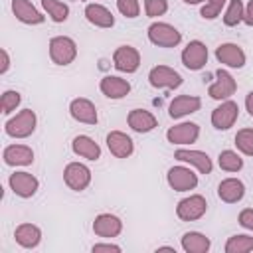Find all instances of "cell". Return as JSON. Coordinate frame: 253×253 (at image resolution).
<instances>
[{
    "mask_svg": "<svg viewBox=\"0 0 253 253\" xmlns=\"http://www.w3.org/2000/svg\"><path fill=\"white\" fill-rule=\"evenodd\" d=\"M36 113L32 109H24L20 111L16 117H12L10 121H6L4 125V132L12 138H28L34 130H36Z\"/></svg>",
    "mask_w": 253,
    "mask_h": 253,
    "instance_id": "1",
    "label": "cell"
},
{
    "mask_svg": "<svg viewBox=\"0 0 253 253\" xmlns=\"http://www.w3.org/2000/svg\"><path fill=\"white\" fill-rule=\"evenodd\" d=\"M49 57L55 65H69L77 57V43L69 36H55L49 40Z\"/></svg>",
    "mask_w": 253,
    "mask_h": 253,
    "instance_id": "2",
    "label": "cell"
},
{
    "mask_svg": "<svg viewBox=\"0 0 253 253\" xmlns=\"http://www.w3.org/2000/svg\"><path fill=\"white\" fill-rule=\"evenodd\" d=\"M148 40L158 47H176L182 42V34L166 22H154L148 26Z\"/></svg>",
    "mask_w": 253,
    "mask_h": 253,
    "instance_id": "3",
    "label": "cell"
},
{
    "mask_svg": "<svg viewBox=\"0 0 253 253\" xmlns=\"http://www.w3.org/2000/svg\"><path fill=\"white\" fill-rule=\"evenodd\" d=\"M148 83L154 89H178L182 85V75L168 65H154L148 73Z\"/></svg>",
    "mask_w": 253,
    "mask_h": 253,
    "instance_id": "4",
    "label": "cell"
},
{
    "mask_svg": "<svg viewBox=\"0 0 253 253\" xmlns=\"http://www.w3.org/2000/svg\"><path fill=\"white\" fill-rule=\"evenodd\" d=\"M208 210V202L204 196L200 194H194V196H188L184 200L178 202L176 206V215L182 219V221H196L200 219Z\"/></svg>",
    "mask_w": 253,
    "mask_h": 253,
    "instance_id": "5",
    "label": "cell"
},
{
    "mask_svg": "<svg viewBox=\"0 0 253 253\" xmlns=\"http://www.w3.org/2000/svg\"><path fill=\"white\" fill-rule=\"evenodd\" d=\"M166 182L174 192H188L198 186V176L192 168L186 166H172L166 174Z\"/></svg>",
    "mask_w": 253,
    "mask_h": 253,
    "instance_id": "6",
    "label": "cell"
},
{
    "mask_svg": "<svg viewBox=\"0 0 253 253\" xmlns=\"http://www.w3.org/2000/svg\"><path fill=\"white\" fill-rule=\"evenodd\" d=\"M63 180L73 192H83L91 184V170L81 162H69L63 170Z\"/></svg>",
    "mask_w": 253,
    "mask_h": 253,
    "instance_id": "7",
    "label": "cell"
},
{
    "mask_svg": "<svg viewBox=\"0 0 253 253\" xmlns=\"http://www.w3.org/2000/svg\"><path fill=\"white\" fill-rule=\"evenodd\" d=\"M182 63L190 71H198L208 63V47L200 40H192L184 49H182Z\"/></svg>",
    "mask_w": 253,
    "mask_h": 253,
    "instance_id": "8",
    "label": "cell"
},
{
    "mask_svg": "<svg viewBox=\"0 0 253 253\" xmlns=\"http://www.w3.org/2000/svg\"><path fill=\"white\" fill-rule=\"evenodd\" d=\"M235 91H237V83L231 77V73H227L225 69H217L215 71V81L208 87V95L215 101H225Z\"/></svg>",
    "mask_w": 253,
    "mask_h": 253,
    "instance_id": "9",
    "label": "cell"
},
{
    "mask_svg": "<svg viewBox=\"0 0 253 253\" xmlns=\"http://www.w3.org/2000/svg\"><path fill=\"white\" fill-rule=\"evenodd\" d=\"M237 117H239V107H237V103L225 99L219 107H215V109L211 111V125H213L217 130H227V128H231V126L235 125Z\"/></svg>",
    "mask_w": 253,
    "mask_h": 253,
    "instance_id": "10",
    "label": "cell"
},
{
    "mask_svg": "<svg viewBox=\"0 0 253 253\" xmlns=\"http://www.w3.org/2000/svg\"><path fill=\"white\" fill-rule=\"evenodd\" d=\"M113 65L115 69L123 73H134L140 67V53L132 45H121L113 53Z\"/></svg>",
    "mask_w": 253,
    "mask_h": 253,
    "instance_id": "11",
    "label": "cell"
},
{
    "mask_svg": "<svg viewBox=\"0 0 253 253\" xmlns=\"http://www.w3.org/2000/svg\"><path fill=\"white\" fill-rule=\"evenodd\" d=\"M8 184H10V190L20 198H32L40 188L38 178L34 174H30V172H14V174H10Z\"/></svg>",
    "mask_w": 253,
    "mask_h": 253,
    "instance_id": "12",
    "label": "cell"
},
{
    "mask_svg": "<svg viewBox=\"0 0 253 253\" xmlns=\"http://www.w3.org/2000/svg\"><path fill=\"white\" fill-rule=\"evenodd\" d=\"M200 136V126L196 123H180L166 130V138L172 144H192Z\"/></svg>",
    "mask_w": 253,
    "mask_h": 253,
    "instance_id": "13",
    "label": "cell"
},
{
    "mask_svg": "<svg viewBox=\"0 0 253 253\" xmlns=\"http://www.w3.org/2000/svg\"><path fill=\"white\" fill-rule=\"evenodd\" d=\"M215 59H217L221 65L239 69V67L245 65V51H243L237 43H221V45H217V49H215Z\"/></svg>",
    "mask_w": 253,
    "mask_h": 253,
    "instance_id": "14",
    "label": "cell"
},
{
    "mask_svg": "<svg viewBox=\"0 0 253 253\" xmlns=\"http://www.w3.org/2000/svg\"><path fill=\"white\" fill-rule=\"evenodd\" d=\"M69 113L77 123H85V125H97L99 117H97V109L95 105L85 99V97H77L69 103Z\"/></svg>",
    "mask_w": 253,
    "mask_h": 253,
    "instance_id": "15",
    "label": "cell"
},
{
    "mask_svg": "<svg viewBox=\"0 0 253 253\" xmlns=\"http://www.w3.org/2000/svg\"><path fill=\"white\" fill-rule=\"evenodd\" d=\"M200 107H202L200 97H196V95H178V97L172 99L168 115L172 119H182L186 115H192V113L200 111Z\"/></svg>",
    "mask_w": 253,
    "mask_h": 253,
    "instance_id": "16",
    "label": "cell"
},
{
    "mask_svg": "<svg viewBox=\"0 0 253 253\" xmlns=\"http://www.w3.org/2000/svg\"><path fill=\"white\" fill-rule=\"evenodd\" d=\"M107 146H109L111 154L117 158H128L134 150L132 138L128 134H125L123 130H111L107 134Z\"/></svg>",
    "mask_w": 253,
    "mask_h": 253,
    "instance_id": "17",
    "label": "cell"
},
{
    "mask_svg": "<svg viewBox=\"0 0 253 253\" xmlns=\"http://www.w3.org/2000/svg\"><path fill=\"white\" fill-rule=\"evenodd\" d=\"M123 231V221L113 213H99L93 221V233L99 237H117Z\"/></svg>",
    "mask_w": 253,
    "mask_h": 253,
    "instance_id": "18",
    "label": "cell"
},
{
    "mask_svg": "<svg viewBox=\"0 0 253 253\" xmlns=\"http://www.w3.org/2000/svg\"><path fill=\"white\" fill-rule=\"evenodd\" d=\"M12 12L22 24H30V26L42 24L45 20V16L30 0H12Z\"/></svg>",
    "mask_w": 253,
    "mask_h": 253,
    "instance_id": "19",
    "label": "cell"
},
{
    "mask_svg": "<svg viewBox=\"0 0 253 253\" xmlns=\"http://www.w3.org/2000/svg\"><path fill=\"white\" fill-rule=\"evenodd\" d=\"M99 89L105 97L109 99H123L128 95L130 91V83L123 77H117V75H105L99 83Z\"/></svg>",
    "mask_w": 253,
    "mask_h": 253,
    "instance_id": "20",
    "label": "cell"
},
{
    "mask_svg": "<svg viewBox=\"0 0 253 253\" xmlns=\"http://www.w3.org/2000/svg\"><path fill=\"white\" fill-rule=\"evenodd\" d=\"M2 158L8 166H28L34 162V150L26 144H10L4 148Z\"/></svg>",
    "mask_w": 253,
    "mask_h": 253,
    "instance_id": "21",
    "label": "cell"
},
{
    "mask_svg": "<svg viewBox=\"0 0 253 253\" xmlns=\"http://www.w3.org/2000/svg\"><path fill=\"white\" fill-rule=\"evenodd\" d=\"M174 158L180 160V162H188V164L196 166L202 174H210L211 168H213L211 158L206 152H202V150H186V148H180V150L174 152Z\"/></svg>",
    "mask_w": 253,
    "mask_h": 253,
    "instance_id": "22",
    "label": "cell"
},
{
    "mask_svg": "<svg viewBox=\"0 0 253 253\" xmlns=\"http://www.w3.org/2000/svg\"><path fill=\"white\" fill-rule=\"evenodd\" d=\"M217 196L225 204H237L245 196V184L237 178H225L217 186Z\"/></svg>",
    "mask_w": 253,
    "mask_h": 253,
    "instance_id": "23",
    "label": "cell"
},
{
    "mask_svg": "<svg viewBox=\"0 0 253 253\" xmlns=\"http://www.w3.org/2000/svg\"><path fill=\"white\" fill-rule=\"evenodd\" d=\"M14 237H16V243L24 249H34L40 245L42 241V229L34 223H20L14 231Z\"/></svg>",
    "mask_w": 253,
    "mask_h": 253,
    "instance_id": "24",
    "label": "cell"
},
{
    "mask_svg": "<svg viewBox=\"0 0 253 253\" xmlns=\"http://www.w3.org/2000/svg\"><path fill=\"white\" fill-rule=\"evenodd\" d=\"M126 123L134 132H150L158 125L156 117L150 111H144V109H132L126 117Z\"/></svg>",
    "mask_w": 253,
    "mask_h": 253,
    "instance_id": "25",
    "label": "cell"
},
{
    "mask_svg": "<svg viewBox=\"0 0 253 253\" xmlns=\"http://www.w3.org/2000/svg\"><path fill=\"white\" fill-rule=\"evenodd\" d=\"M85 18L89 24H93L97 28H113L115 26V16L103 4H87L85 6Z\"/></svg>",
    "mask_w": 253,
    "mask_h": 253,
    "instance_id": "26",
    "label": "cell"
},
{
    "mask_svg": "<svg viewBox=\"0 0 253 253\" xmlns=\"http://www.w3.org/2000/svg\"><path fill=\"white\" fill-rule=\"evenodd\" d=\"M71 148L81 158H87V160H99L101 158V146L87 134L75 136L73 142H71Z\"/></svg>",
    "mask_w": 253,
    "mask_h": 253,
    "instance_id": "27",
    "label": "cell"
},
{
    "mask_svg": "<svg viewBox=\"0 0 253 253\" xmlns=\"http://www.w3.org/2000/svg\"><path fill=\"white\" fill-rule=\"evenodd\" d=\"M210 245V239L200 231H188L182 235V249L186 253H206Z\"/></svg>",
    "mask_w": 253,
    "mask_h": 253,
    "instance_id": "28",
    "label": "cell"
},
{
    "mask_svg": "<svg viewBox=\"0 0 253 253\" xmlns=\"http://www.w3.org/2000/svg\"><path fill=\"white\" fill-rule=\"evenodd\" d=\"M42 8L55 24H61L69 18V6L61 0H42Z\"/></svg>",
    "mask_w": 253,
    "mask_h": 253,
    "instance_id": "29",
    "label": "cell"
},
{
    "mask_svg": "<svg viewBox=\"0 0 253 253\" xmlns=\"http://www.w3.org/2000/svg\"><path fill=\"white\" fill-rule=\"evenodd\" d=\"M217 164L225 172H239L243 168V158L235 150H223L217 156Z\"/></svg>",
    "mask_w": 253,
    "mask_h": 253,
    "instance_id": "30",
    "label": "cell"
},
{
    "mask_svg": "<svg viewBox=\"0 0 253 253\" xmlns=\"http://www.w3.org/2000/svg\"><path fill=\"white\" fill-rule=\"evenodd\" d=\"M253 249V237L249 235H231L225 241V253H247Z\"/></svg>",
    "mask_w": 253,
    "mask_h": 253,
    "instance_id": "31",
    "label": "cell"
},
{
    "mask_svg": "<svg viewBox=\"0 0 253 253\" xmlns=\"http://www.w3.org/2000/svg\"><path fill=\"white\" fill-rule=\"evenodd\" d=\"M243 10H245V6L241 0H229V6L223 14V24L231 28V26H237L239 22H243Z\"/></svg>",
    "mask_w": 253,
    "mask_h": 253,
    "instance_id": "32",
    "label": "cell"
},
{
    "mask_svg": "<svg viewBox=\"0 0 253 253\" xmlns=\"http://www.w3.org/2000/svg\"><path fill=\"white\" fill-rule=\"evenodd\" d=\"M235 146L245 156H253V128H241L235 134Z\"/></svg>",
    "mask_w": 253,
    "mask_h": 253,
    "instance_id": "33",
    "label": "cell"
},
{
    "mask_svg": "<svg viewBox=\"0 0 253 253\" xmlns=\"http://www.w3.org/2000/svg\"><path fill=\"white\" fill-rule=\"evenodd\" d=\"M20 101H22V97H20L18 91H12V89L4 91V93H2V99H0V109H2V113H4V115H10L12 111H16V107L20 105Z\"/></svg>",
    "mask_w": 253,
    "mask_h": 253,
    "instance_id": "34",
    "label": "cell"
},
{
    "mask_svg": "<svg viewBox=\"0 0 253 253\" xmlns=\"http://www.w3.org/2000/svg\"><path fill=\"white\" fill-rule=\"evenodd\" d=\"M168 10V2L166 0H144V12L148 18H158L164 16Z\"/></svg>",
    "mask_w": 253,
    "mask_h": 253,
    "instance_id": "35",
    "label": "cell"
},
{
    "mask_svg": "<svg viewBox=\"0 0 253 253\" xmlns=\"http://www.w3.org/2000/svg\"><path fill=\"white\" fill-rule=\"evenodd\" d=\"M225 2L227 0H208L204 6H202V18H206V20H213V18H217L219 14H221V8L225 6Z\"/></svg>",
    "mask_w": 253,
    "mask_h": 253,
    "instance_id": "36",
    "label": "cell"
},
{
    "mask_svg": "<svg viewBox=\"0 0 253 253\" xmlns=\"http://www.w3.org/2000/svg\"><path fill=\"white\" fill-rule=\"evenodd\" d=\"M117 8L125 18H136L140 14V2L138 0H117Z\"/></svg>",
    "mask_w": 253,
    "mask_h": 253,
    "instance_id": "37",
    "label": "cell"
},
{
    "mask_svg": "<svg viewBox=\"0 0 253 253\" xmlns=\"http://www.w3.org/2000/svg\"><path fill=\"white\" fill-rule=\"evenodd\" d=\"M239 225L245 227V229H249V231H253V208L241 210V213H239Z\"/></svg>",
    "mask_w": 253,
    "mask_h": 253,
    "instance_id": "38",
    "label": "cell"
},
{
    "mask_svg": "<svg viewBox=\"0 0 253 253\" xmlns=\"http://www.w3.org/2000/svg\"><path fill=\"white\" fill-rule=\"evenodd\" d=\"M103 251H107V253H121V247L115 245V243H95L93 245V253H103Z\"/></svg>",
    "mask_w": 253,
    "mask_h": 253,
    "instance_id": "39",
    "label": "cell"
},
{
    "mask_svg": "<svg viewBox=\"0 0 253 253\" xmlns=\"http://www.w3.org/2000/svg\"><path fill=\"white\" fill-rule=\"evenodd\" d=\"M243 22L247 26H253V0H249L247 6H245V10H243Z\"/></svg>",
    "mask_w": 253,
    "mask_h": 253,
    "instance_id": "40",
    "label": "cell"
},
{
    "mask_svg": "<svg viewBox=\"0 0 253 253\" xmlns=\"http://www.w3.org/2000/svg\"><path fill=\"white\" fill-rule=\"evenodd\" d=\"M0 55H2V67H0V73H6L10 69V57H8V51L6 49H0Z\"/></svg>",
    "mask_w": 253,
    "mask_h": 253,
    "instance_id": "41",
    "label": "cell"
},
{
    "mask_svg": "<svg viewBox=\"0 0 253 253\" xmlns=\"http://www.w3.org/2000/svg\"><path fill=\"white\" fill-rule=\"evenodd\" d=\"M245 109H247V113L253 117V91L247 93V97H245Z\"/></svg>",
    "mask_w": 253,
    "mask_h": 253,
    "instance_id": "42",
    "label": "cell"
},
{
    "mask_svg": "<svg viewBox=\"0 0 253 253\" xmlns=\"http://www.w3.org/2000/svg\"><path fill=\"white\" fill-rule=\"evenodd\" d=\"M186 4H202V2H208V0H184Z\"/></svg>",
    "mask_w": 253,
    "mask_h": 253,
    "instance_id": "43",
    "label": "cell"
},
{
    "mask_svg": "<svg viewBox=\"0 0 253 253\" xmlns=\"http://www.w3.org/2000/svg\"><path fill=\"white\" fill-rule=\"evenodd\" d=\"M156 251H172V253H176V251H174V247H158Z\"/></svg>",
    "mask_w": 253,
    "mask_h": 253,
    "instance_id": "44",
    "label": "cell"
}]
</instances>
